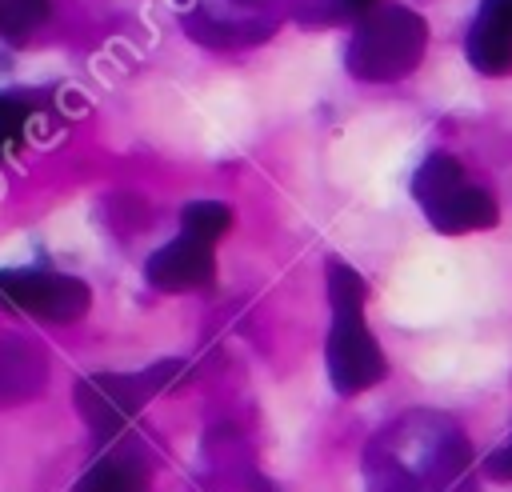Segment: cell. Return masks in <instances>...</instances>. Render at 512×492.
<instances>
[{
	"label": "cell",
	"instance_id": "obj_1",
	"mask_svg": "<svg viewBox=\"0 0 512 492\" xmlns=\"http://www.w3.org/2000/svg\"><path fill=\"white\" fill-rule=\"evenodd\" d=\"M328 304H332V332H328V376L340 396L368 392L384 380L388 360L364 324V280L356 268L332 260L328 264Z\"/></svg>",
	"mask_w": 512,
	"mask_h": 492
},
{
	"label": "cell",
	"instance_id": "obj_2",
	"mask_svg": "<svg viewBox=\"0 0 512 492\" xmlns=\"http://www.w3.org/2000/svg\"><path fill=\"white\" fill-rule=\"evenodd\" d=\"M424 44H428V24L420 12L412 8H400V4H388V8H372L352 40H348V72L356 80H368V84H388V80H400L408 76L420 56H424Z\"/></svg>",
	"mask_w": 512,
	"mask_h": 492
},
{
	"label": "cell",
	"instance_id": "obj_3",
	"mask_svg": "<svg viewBox=\"0 0 512 492\" xmlns=\"http://www.w3.org/2000/svg\"><path fill=\"white\" fill-rule=\"evenodd\" d=\"M412 196L420 200L428 224L444 236H460V232H476V228H492L500 220L496 200L480 188H472L464 180V168L448 156V152H432L424 156V164L412 176Z\"/></svg>",
	"mask_w": 512,
	"mask_h": 492
},
{
	"label": "cell",
	"instance_id": "obj_4",
	"mask_svg": "<svg viewBox=\"0 0 512 492\" xmlns=\"http://www.w3.org/2000/svg\"><path fill=\"white\" fill-rule=\"evenodd\" d=\"M180 364H156L148 368L144 376H112V372H100V376H84L76 384V408L84 412V420L92 424L96 436H112L120 432L136 408L172 380Z\"/></svg>",
	"mask_w": 512,
	"mask_h": 492
},
{
	"label": "cell",
	"instance_id": "obj_5",
	"mask_svg": "<svg viewBox=\"0 0 512 492\" xmlns=\"http://www.w3.org/2000/svg\"><path fill=\"white\" fill-rule=\"evenodd\" d=\"M92 304V292L76 276L60 272H32V268H8L0 272V308L28 312L52 324L80 320Z\"/></svg>",
	"mask_w": 512,
	"mask_h": 492
},
{
	"label": "cell",
	"instance_id": "obj_6",
	"mask_svg": "<svg viewBox=\"0 0 512 492\" xmlns=\"http://www.w3.org/2000/svg\"><path fill=\"white\" fill-rule=\"evenodd\" d=\"M212 276H216L212 244L192 240L184 232L172 244H164L160 252H152V260H148V280L160 292H192V288L212 284Z\"/></svg>",
	"mask_w": 512,
	"mask_h": 492
},
{
	"label": "cell",
	"instance_id": "obj_7",
	"mask_svg": "<svg viewBox=\"0 0 512 492\" xmlns=\"http://www.w3.org/2000/svg\"><path fill=\"white\" fill-rule=\"evenodd\" d=\"M468 64L484 76L512 68V0H480L468 28Z\"/></svg>",
	"mask_w": 512,
	"mask_h": 492
},
{
	"label": "cell",
	"instance_id": "obj_8",
	"mask_svg": "<svg viewBox=\"0 0 512 492\" xmlns=\"http://www.w3.org/2000/svg\"><path fill=\"white\" fill-rule=\"evenodd\" d=\"M76 492H144V476L128 460H100L84 472Z\"/></svg>",
	"mask_w": 512,
	"mask_h": 492
},
{
	"label": "cell",
	"instance_id": "obj_9",
	"mask_svg": "<svg viewBox=\"0 0 512 492\" xmlns=\"http://www.w3.org/2000/svg\"><path fill=\"white\" fill-rule=\"evenodd\" d=\"M180 224H184V236L212 244L216 236L228 232V224H232V208L220 204V200H196V204H188V208L180 212Z\"/></svg>",
	"mask_w": 512,
	"mask_h": 492
},
{
	"label": "cell",
	"instance_id": "obj_10",
	"mask_svg": "<svg viewBox=\"0 0 512 492\" xmlns=\"http://www.w3.org/2000/svg\"><path fill=\"white\" fill-rule=\"evenodd\" d=\"M28 120H32V108L16 96H0V156L16 152L24 144V132H28Z\"/></svg>",
	"mask_w": 512,
	"mask_h": 492
},
{
	"label": "cell",
	"instance_id": "obj_11",
	"mask_svg": "<svg viewBox=\"0 0 512 492\" xmlns=\"http://www.w3.org/2000/svg\"><path fill=\"white\" fill-rule=\"evenodd\" d=\"M48 16V0H0V36H20Z\"/></svg>",
	"mask_w": 512,
	"mask_h": 492
},
{
	"label": "cell",
	"instance_id": "obj_12",
	"mask_svg": "<svg viewBox=\"0 0 512 492\" xmlns=\"http://www.w3.org/2000/svg\"><path fill=\"white\" fill-rule=\"evenodd\" d=\"M488 468H492L496 476H512V440H508V444L488 460Z\"/></svg>",
	"mask_w": 512,
	"mask_h": 492
},
{
	"label": "cell",
	"instance_id": "obj_13",
	"mask_svg": "<svg viewBox=\"0 0 512 492\" xmlns=\"http://www.w3.org/2000/svg\"><path fill=\"white\" fill-rule=\"evenodd\" d=\"M336 8L348 12V16H368L376 8V0H336Z\"/></svg>",
	"mask_w": 512,
	"mask_h": 492
}]
</instances>
